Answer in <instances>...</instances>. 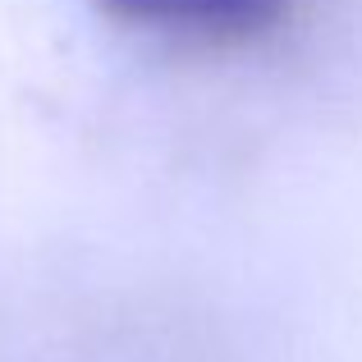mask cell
I'll return each mask as SVG.
<instances>
[{"mask_svg":"<svg viewBox=\"0 0 362 362\" xmlns=\"http://www.w3.org/2000/svg\"><path fill=\"white\" fill-rule=\"evenodd\" d=\"M97 5L147 33L193 42H247L271 33L293 0H97Z\"/></svg>","mask_w":362,"mask_h":362,"instance_id":"cell-1","label":"cell"}]
</instances>
